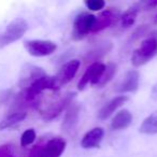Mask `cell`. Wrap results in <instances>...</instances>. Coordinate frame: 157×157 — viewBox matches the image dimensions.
I'll use <instances>...</instances> for the list:
<instances>
[{
  "instance_id": "cell-25",
  "label": "cell",
  "mask_w": 157,
  "mask_h": 157,
  "mask_svg": "<svg viewBox=\"0 0 157 157\" xmlns=\"http://www.w3.org/2000/svg\"><path fill=\"white\" fill-rule=\"evenodd\" d=\"M145 30H146V26H141L140 28H138L137 30H136V33H133L135 35V38L137 39V38H140L142 37V36L145 35Z\"/></svg>"
},
{
  "instance_id": "cell-15",
  "label": "cell",
  "mask_w": 157,
  "mask_h": 157,
  "mask_svg": "<svg viewBox=\"0 0 157 157\" xmlns=\"http://www.w3.org/2000/svg\"><path fill=\"white\" fill-rule=\"evenodd\" d=\"M112 48V43L109 41H105V42H99L97 45H95L94 48L90 51H88V53L85 55L84 57V60L86 63H99V59L102 58L105 55H107L108 53L111 51ZM90 63V65H92Z\"/></svg>"
},
{
  "instance_id": "cell-18",
  "label": "cell",
  "mask_w": 157,
  "mask_h": 157,
  "mask_svg": "<svg viewBox=\"0 0 157 157\" xmlns=\"http://www.w3.org/2000/svg\"><path fill=\"white\" fill-rule=\"evenodd\" d=\"M27 116V113L24 111H17L13 112V113L9 114L6 118H3L0 122V130H5V129L11 128V127L15 126V125L20 124L21 122L25 120Z\"/></svg>"
},
{
  "instance_id": "cell-22",
  "label": "cell",
  "mask_w": 157,
  "mask_h": 157,
  "mask_svg": "<svg viewBox=\"0 0 157 157\" xmlns=\"http://www.w3.org/2000/svg\"><path fill=\"white\" fill-rule=\"evenodd\" d=\"M37 135L33 129H27L23 132L22 137H21V145L22 146H28L35 142Z\"/></svg>"
},
{
  "instance_id": "cell-27",
  "label": "cell",
  "mask_w": 157,
  "mask_h": 157,
  "mask_svg": "<svg viewBox=\"0 0 157 157\" xmlns=\"http://www.w3.org/2000/svg\"><path fill=\"white\" fill-rule=\"evenodd\" d=\"M12 157H13V156H12Z\"/></svg>"
},
{
  "instance_id": "cell-19",
  "label": "cell",
  "mask_w": 157,
  "mask_h": 157,
  "mask_svg": "<svg viewBox=\"0 0 157 157\" xmlns=\"http://www.w3.org/2000/svg\"><path fill=\"white\" fill-rule=\"evenodd\" d=\"M139 131L143 135H156L157 133V111L153 112L142 122Z\"/></svg>"
},
{
  "instance_id": "cell-21",
  "label": "cell",
  "mask_w": 157,
  "mask_h": 157,
  "mask_svg": "<svg viewBox=\"0 0 157 157\" xmlns=\"http://www.w3.org/2000/svg\"><path fill=\"white\" fill-rule=\"evenodd\" d=\"M115 73H116V65L110 63L109 65L105 66V71H103L102 75H101L100 80H99V82L97 83L96 86L97 87H103V86H105L113 78Z\"/></svg>"
},
{
  "instance_id": "cell-8",
  "label": "cell",
  "mask_w": 157,
  "mask_h": 157,
  "mask_svg": "<svg viewBox=\"0 0 157 157\" xmlns=\"http://www.w3.org/2000/svg\"><path fill=\"white\" fill-rule=\"evenodd\" d=\"M105 69V63H92V65L86 69V71L84 72L81 80L78 81V90H83L84 88H85V86H87L88 84L97 85V83H98L99 80H100Z\"/></svg>"
},
{
  "instance_id": "cell-13",
  "label": "cell",
  "mask_w": 157,
  "mask_h": 157,
  "mask_svg": "<svg viewBox=\"0 0 157 157\" xmlns=\"http://www.w3.org/2000/svg\"><path fill=\"white\" fill-rule=\"evenodd\" d=\"M103 135H105V131L101 127H95V128L90 129L82 138L81 146L83 148H87V150L98 147L103 139Z\"/></svg>"
},
{
  "instance_id": "cell-14",
  "label": "cell",
  "mask_w": 157,
  "mask_h": 157,
  "mask_svg": "<svg viewBox=\"0 0 157 157\" xmlns=\"http://www.w3.org/2000/svg\"><path fill=\"white\" fill-rule=\"evenodd\" d=\"M127 100H128V97L125 96V95H120V96H116L115 98L111 99V100L105 103L100 109V111L98 112L99 120L105 121V120H107V118H109L110 116H111L118 108L122 107Z\"/></svg>"
},
{
  "instance_id": "cell-23",
  "label": "cell",
  "mask_w": 157,
  "mask_h": 157,
  "mask_svg": "<svg viewBox=\"0 0 157 157\" xmlns=\"http://www.w3.org/2000/svg\"><path fill=\"white\" fill-rule=\"evenodd\" d=\"M85 6L90 11H100L105 8V2L103 0H86Z\"/></svg>"
},
{
  "instance_id": "cell-4",
  "label": "cell",
  "mask_w": 157,
  "mask_h": 157,
  "mask_svg": "<svg viewBox=\"0 0 157 157\" xmlns=\"http://www.w3.org/2000/svg\"><path fill=\"white\" fill-rule=\"evenodd\" d=\"M67 142L63 138L55 137L43 145H36L31 150L29 157H60L65 152Z\"/></svg>"
},
{
  "instance_id": "cell-24",
  "label": "cell",
  "mask_w": 157,
  "mask_h": 157,
  "mask_svg": "<svg viewBox=\"0 0 157 157\" xmlns=\"http://www.w3.org/2000/svg\"><path fill=\"white\" fill-rule=\"evenodd\" d=\"M0 157H12V147L9 144L0 146Z\"/></svg>"
},
{
  "instance_id": "cell-26",
  "label": "cell",
  "mask_w": 157,
  "mask_h": 157,
  "mask_svg": "<svg viewBox=\"0 0 157 157\" xmlns=\"http://www.w3.org/2000/svg\"><path fill=\"white\" fill-rule=\"evenodd\" d=\"M152 96L154 97V98H157V83L155 84L152 88Z\"/></svg>"
},
{
  "instance_id": "cell-12",
  "label": "cell",
  "mask_w": 157,
  "mask_h": 157,
  "mask_svg": "<svg viewBox=\"0 0 157 157\" xmlns=\"http://www.w3.org/2000/svg\"><path fill=\"white\" fill-rule=\"evenodd\" d=\"M140 83V73L137 70H129L126 72L124 78L116 87V92L120 94L125 93H133L139 88Z\"/></svg>"
},
{
  "instance_id": "cell-1",
  "label": "cell",
  "mask_w": 157,
  "mask_h": 157,
  "mask_svg": "<svg viewBox=\"0 0 157 157\" xmlns=\"http://www.w3.org/2000/svg\"><path fill=\"white\" fill-rule=\"evenodd\" d=\"M157 55V30L151 31L147 37L141 42L140 46L135 50L131 56V63L135 67H140L147 63Z\"/></svg>"
},
{
  "instance_id": "cell-9",
  "label": "cell",
  "mask_w": 157,
  "mask_h": 157,
  "mask_svg": "<svg viewBox=\"0 0 157 157\" xmlns=\"http://www.w3.org/2000/svg\"><path fill=\"white\" fill-rule=\"evenodd\" d=\"M120 17H121L120 11L117 9L109 8V9L105 10V11L101 12L95 18V23L92 28V33H99V31L112 26V25L117 22V20H120Z\"/></svg>"
},
{
  "instance_id": "cell-11",
  "label": "cell",
  "mask_w": 157,
  "mask_h": 157,
  "mask_svg": "<svg viewBox=\"0 0 157 157\" xmlns=\"http://www.w3.org/2000/svg\"><path fill=\"white\" fill-rule=\"evenodd\" d=\"M80 111H81V108L75 101H72L68 105L63 122V129L66 132L70 133L75 130L76 125L78 123V118H80Z\"/></svg>"
},
{
  "instance_id": "cell-10",
  "label": "cell",
  "mask_w": 157,
  "mask_h": 157,
  "mask_svg": "<svg viewBox=\"0 0 157 157\" xmlns=\"http://www.w3.org/2000/svg\"><path fill=\"white\" fill-rule=\"evenodd\" d=\"M80 65H81V61L78 59H72V60H69L68 63H66L59 69L57 75L55 76L57 87L60 88L61 86L71 82L72 78L75 76L76 72H78V68H80Z\"/></svg>"
},
{
  "instance_id": "cell-7",
  "label": "cell",
  "mask_w": 157,
  "mask_h": 157,
  "mask_svg": "<svg viewBox=\"0 0 157 157\" xmlns=\"http://www.w3.org/2000/svg\"><path fill=\"white\" fill-rule=\"evenodd\" d=\"M27 52L35 57H44L53 54L56 51L57 45L51 40H29L25 42Z\"/></svg>"
},
{
  "instance_id": "cell-17",
  "label": "cell",
  "mask_w": 157,
  "mask_h": 157,
  "mask_svg": "<svg viewBox=\"0 0 157 157\" xmlns=\"http://www.w3.org/2000/svg\"><path fill=\"white\" fill-rule=\"evenodd\" d=\"M131 123H132V114L129 110L124 109L117 112L113 117L111 122V128L113 130H123L130 126Z\"/></svg>"
},
{
  "instance_id": "cell-2",
  "label": "cell",
  "mask_w": 157,
  "mask_h": 157,
  "mask_svg": "<svg viewBox=\"0 0 157 157\" xmlns=\"http://www.w3.org/2000/svg\"><path fill=\"white\" fill-rule=\"evenodd\" d=\"M74 94H66L63 97H58L55 100L51 101H36V107H37L39 113L42 115V117L46 121H51L56 118L65 109H67L68 105L73 101Z\"/></svg>"
},
{
  "instance_id": "cell-5",
  "label": "cell",
  "mask_w": 157,
  "mask_h": 157,
  "mask_svg": "<svg viewBox=\"0 0 157 157\" xmlns=\"http://www.w3.org/2000/svg\"><path fill=\"white\" fill-rule=\"evenodd\" d=\"M27 30H28V24L24 18L18 17L10 22L5 31L0 36V48L20 40Z\"/></svg>"
},
{
  "instance_id": "cell-20",
  "label": "cell",
  "mask_w": 157,
  "mask_h": 157,
  "mask_svg": "<svg viewBox=\"0 0 157 157\" xmlns=\"http://www.w3.org/2000/svg\"><path fill=\"white\" fill-rule=\"evenodd\" d=\"M138 13H139V8L138 7H130L121 15V25L124 28H129L135 24L137 20Z\"/></svg>"
},
{
  "instance_id": "cell-6",
  "label": "cell",
  "mask_w": 157,
  "mask_h": 157,
  "mask_svg": "<svg viewBox=\"0 0 157 157\" xmlns=\"http://www.w3.org/2000/svg\"><path fill=\"white\" fill-rule=\"evenodd\" d=\"M96 16L87 12H82L78 14L73 21V30H72V39L78 41L92 33Z\"/></svg>"
},
{
  "instance_id": "cell-3",
  "label": "cell",
  "mask_w": 157,
  "mask_h": 157,
  "mask_svg": "<svg viewBox=\"0 0 157 157\" xmlns=\"http://www.w3.org/2000/svg\"><path fill=\"white\" fill-rule=\"evenodd\" d=\"M46 90L52 92H58L59 88L57 87L55 76L43 75L36 80L33 84L28 86L26 90H24V99L27 102H36L39 97Z\"/></svg>"
},
{
  "instance_id": "cell-16",
  "label": "cell",
  "mask_w": 157,
  "mask_h": 157,
  "mask_svg": "<svg viewBox=\"0 0 157 157\" xmlns=\"http://www.w3.org/2000/svg\"><path fill=\"white\" fill-rule=\"evenodd\" d=\"M45 75V72L39 67L36 66H27L26 68H24L23 73L21 75L20 84L22 85V87L24 90H26L30 84H33L36 80H38L41 76Z\"/></svg>"
}]
</instances>
